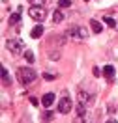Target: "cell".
<instances>
[{
  "mask_svg": "<svg viewBox=\"0 0 118 123\" xmlns=\"http://www.w3.org/2000/svg\"><path fill=\"white\" fill-rule=\"evenodd\" d=\"M17 77H19V82L23 86H28L38 78V75H36V71L32 69V67H21V69L17 71Z\"/></svg>",
  "mask_w": 118,
  "mask_h": 123,
  "instance_id": "6da1fadb",
  "label": "cell"
},
{
  "mask_svg": "<svg viewBox=\"0 0 118 123\" xmlns=\"http://www.w3.org/2000/svg\"><path fill=\"white\" fill-rule=\"evenodd\" d=\"M94 99V95L92 93H86L84 90H81L79 92V106H77V114L79 116H84L86 112V106L90 105V101Z\"/></svg>",
  "mask_w": 118,
  "mask_h": 123,
  "instance_id": "7a4b0ae2",
  "label": "cell"
},
{
  "mask_svg": "<svg viewBox=\"0 0 118 123\" xmlns=\"http://www.w3.org/2000/svg\"><path fill=\"white\" fill-rule=\"evenodd\" d=\"M28 15L34 19V21H43L45 17H47V9L43 8V6H32L28 9Z\"/></svg>",
  "mask_w": 118,
  "mask_h": 123,
  "instance_id": "3957f363",
  "label": "cell"
},
{
  "mask_svg": "<svg viewBox=\"0 0 118 123\" xmlns=\"http://www.w3.org/2000/svg\"><path fill=\"white\" fill-rule=\"evenodd\" d=\"M8 50L11 54H21V52H24V43L21 39H9L8 41Z\"/></svg>",
  "mask_w": 118,
  "mask_h": 123,
  "instance_id": "277c9868",
  "label": "cell"
},
{
  "mask_svg": "<svg viewBox=\"0 0 118 123\" xmlns=\"http://www.w3.org/2000/svg\"><path fill=\"white\" fill-rule=\"evenodd\" d=\"M58 112H60V114H69L71 112V99H68V97L60 99V103H58Z\"/></svg>",
  "mask_w": 118,
  "mask_h": 123,
  "instance_id": "5b68a950",
  "label": "cell"
},
{
  "mask_svg": "<svg viewBox=\"0 0 118 123\" xmlns=\"http://www.w3.org/2000/svg\"><path fill=\"white\" fill-rule=\"evenodd\" d=\"M53 103H55V93H45L43 97H41V105L43 106H53Z\"/></svg>",
  "mask_w": 118,
  "mask_h": 123,
  "instance_id": "8992f818",
  "label": "cell"
},
{
  "mask_svg": "<svg viewBox=\"0 0 118 123\" xmlns=\"http://www.w3.org/2000/svg\"><path fill=\"white\" fill-rule=\"evenodd\" d=\"M79 28H81V26H71L64 36H66V37H71V39H81V36H79Z\"/></svg>",
  "mask_w": 118,
  "mask_h": 123,
  "instance_id": "52a82bcc",
  "label": "cell"
},
{
  "mask_svg": "<svg viewBox=\"0 0 118 123\" xmlns=\"http://www.w3.org/2000/svg\"><path fill=\"white\" fill-rule=\"evenodd\" d=\"M41 36H43V26H34L32 32H30V37L38 39V37H41Z\"/></svg>",
  "mask_w": 118,
  "mask_h": 123,
  "instance_id": "ba28073f",
  "label": "cell"
},
{
  "mask_svg": "<svg viewBox=\"0 0 118 123\" xmlns=\"http://www.w3.org/2000/svg\"><path fill=\"white\" fill-rule=\"evenodd\" d=\"M101 73H103V75H105L107 78H109V80H112V75H114V67H112V65H105Z\"/></svg>",
  "mask_w": 118,
  "mask_h": 123,
  "instance_id": "9c48e42d",
  "label": "cell"
},
{
  "mask_svg": "<svg viewBox=\"0 0 118 123\" xmlns=\"http://www.w3.org/2000/svg\"><path fill=\"white\" fill-rule=\"evenodd\" d=\"M90 26H92V32H94V34H99V32H101V23H99V21H96V19H92V21H90Z\"/></svg>",
  "mask_w": 118,
  "mask_h": 123,
  "instance_id": "30bf717a",
  "label": "cell"
},
{
  "mask_svg": "<svg viewBox=\"0 0 118 123\" xmlns=\"http://www.w3.org/2000/svg\"><path fill=\"white\" fill-rule=\"evenodd\" d=\"M2 84L4 86H11V78H9L8 69H2Z\"/></svg>",
  "mask_w": 118,
  "mask_h": 123,
  "instance_id": "8fae6325",
  "label": "cell"
},
{
  "mask_svg": "<svg viewBox=\"0 0 118 123\" xmlns=\"http://www.w3.org/2000/svg\"><path fill=\"white\" fill-rule=\"evenodd\" d=\"M19 21H21V8H19V11H17L15 15H11V17H9V24H17Z\"/></svg>",
  "mask_w": 118,
  "mask_h": 123,
  "instance_id": "7c38bea8",
  "label": "cell"
},
{
  "mask_svg": "<svg viewBox=\"0 0 118 123\" xmlns=\"http://www.w3.org/2000/svg\"><path fill=\"white\" fill-rule=\"evenodd\" d=\"M103 23H105V24H109L111 28H116V26H118V24H116V21H114L112 17H103Z\"/></svg>",
  "mask_w": 118,
  "mask_h": 123,
  "instance_id": "4fadbf2b",
  "label": "cell"
},
{
  "mask_svg": "<svg viewBox=\"0 0 118 123\" xmlns=\"http://www.w3.org/2000/svg\"><path fill=\"white\" fill-rule=\"evenodd\" d=\"M62 19H64V15L60 11H55V13H53V21H55V23H62Z\"/></svg>",
  "mask_w": 118,
  "mask_h": 123,
  "instance_id": "5bb4252c",
  "label": "cell"
},
{
  "mask_svg": "<svg viewBox=\"0 0 118 123\" xmlns=\"http://www.w3.org/2000/svg\"><path fill=\"white\" fill-rule=\"evenodd\" d=\"M23 54H24V58H26V60L30 62V63L34 62V52H32V50H24Z\"/></svg>",
  "mask_w": 118,
  "mask_h": 123,
  "instance_id": "9a60e30c",
  "label": "cell"
},
{
  "mask_svg": "<svg viewBox=\"0 0 118 123\" xmlns=\"http://www.w3.org/2000/svg\"><path fill=\"white\" fill-rule=\"evenodd\" d=\"M58 6H60V8H69L71 2H69V0H60V2H58Z\"/></svg>",
  "mask_w": 118,
  "mask_h": 123,
  "instance_id": "2e32d148",
  "label": "cell"
},
{
  "mask_svg": "<svg viewBox=\"0 0 118 123\" xmlns=\"http://www.w3.org/2000/svg\"><path fill=\"white\" fill-rule=\"evenodd\" d=\"M30 2V6H43L45 4V0H28Z\"/></svg>",
  "mask_w": 118,
  "mask_h": 123,
  "instance_id": "e0dca14e",
  "label": "cell"
},
{
  "mask_svg": "<svg viewBox=\"0 0 118 123\" xmlns=\"http://www.w3.org/2000/svg\"><path fill=\"white\" fill-rule=\"evenodd\" d=\"M43 119H53V112H51V110H47V112H45V114H43Z\"/></svg>",
  "mask_w": 118,
  "mask_h": 123,
  "instance_id": "ac0fdd59",
  "label": "cell"
},
{
  "mask_svg": "<svg viewBox=\"0 0 118 123\" xmlns=\"http://www.w3.org/2000/svg\"><path fill=\"white\" fill-rule=\"evenodd\" d=\"M49 58H51V60H58V58H60V52H51Z\"/></svg>",
  "mask_w": 118,
  "mask_h": 123,
  "instance_id": "d6986e66",
  "label": "cell"
},
{
  "mask_svg": "<svg viewBox=\"0 0 118 123\" xmlns=\"http://www.w3.org/2000/svg\"><path fill=\"white\" fill-rule=\"evenodd\" d=\"M43 78H45V80H55V75H51V73H45V75H43Z\"/></svg>",
  "mask_w": 118,
  "mask_h": 123,
  "instance_id": "ffe728a7",
  "label": "cell"
},
{
  "mask_svg": "<svg viewBox=\"0 0 118 123\" xmlns=\"http://www.w3.org/2000/svg\"><path fill=\"white\" fill-rule=\"evenodd\" d=\"M99 75H101V73H99V69H97V67H94V77H99Z\"/></svg>",
  "mask_w": 118,
  "mask_h": 123,
  "instance_id": "44dd1931",
  "label": "cell"
},
{
  "mask_svg": "<svg viewBox=\"0 0 118 123\" xmlns=\"http://www.w3.org/2000/svg\"><path fill=\"white\" fill-rule=\"evenodd\" d=\"M84 2H88V0H84Z\"/></svg>",
  "mask_w": 118,
  "mask_h": 123,
  "instance_id": "7402d4cb",
  "label": "cell"
}]
</instances>
